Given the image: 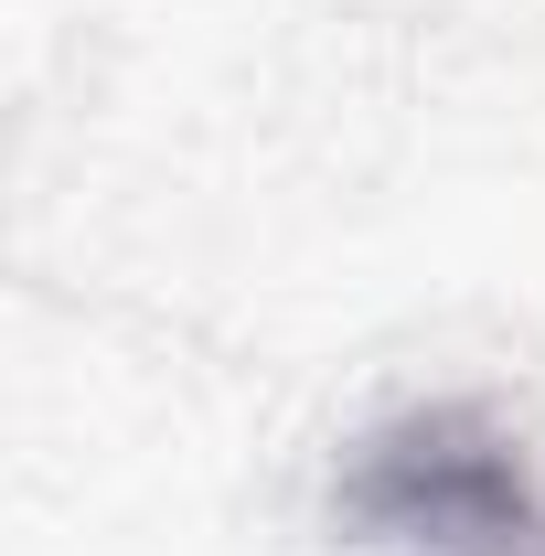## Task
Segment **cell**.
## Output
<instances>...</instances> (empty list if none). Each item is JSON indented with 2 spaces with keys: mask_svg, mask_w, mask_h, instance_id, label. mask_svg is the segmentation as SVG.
Listing matches in <instances>:
<instances>
[{
  "mask_svg": "<svg viewBox=\"0 0 545 556\" xmlns=\"http://www.w3.org/2000/svg\"><path fill=\"white\" fill-rule=\"evenodd\" d=\"M342 514L407 556H545V492L524 482L514 439H492L460 407L375 428L342 471Z\"/></svg>",
  "mask_w": 545,
  "mask_h": 556,
  "instance_id": "1",
  "label": "cell"
}]
</instances>
